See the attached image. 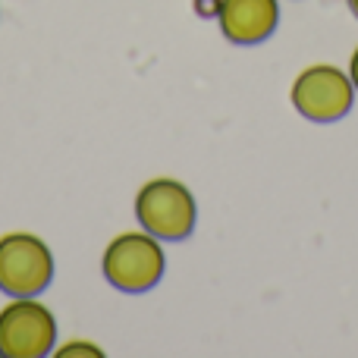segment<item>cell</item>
Wrapping results in <instances>:
<instances>
[{
	"mask_svg": "<svg viewBox=\"0 0 358 358\" xmlns=\"http://www.w3.org/2000/svg\"><path fill=\"white\" fill-rule=\"evenodd\" d=\"M167 271V255L161 239L151 233H120L107 242L101 255V273L117 292L126 296H142L155 289Z\"/></svg>",
	"mask_w": 358,
	"mask_h": 358,
	"instance_id": "6da1fadb",
	"label": "cell"
},
{
	"mask_svg": "<svg viewBox=\"0 0 358 358\" xmlns=\"http://www.w3.org/2000/svg\"><path fill=\"white\" fill-rule=\"evenodd\" d=\"M136 220L161 242H185L198 223L195 195L173 176L148 179L136 195Z\"/></svg>",
	"mask_w": 358,
	"mask_h": 358,
	"instance_id": "7a4b0ae2",
	"label": "cell"
},
{
	"mask_svg": "<svg viewBox=\"0 0 358 358\" xmlns=\"http://www.w3.org/2000/svg\"><path fill=\"white\" fill-rule=\"evenodd\" d=\"M54 252L35 233L0 236V292L10 299H35L54 283Z\"/></svg>",
	"mask_w": 358,
	"mask_h": 358,
	"instance_id": "3957f363",
	"label": "cell"
},
{
	"mask_svg": "<svg viewBox=\"0 0 358 358\" xmlns=\"http://www.w3.org/2000/svg\"><path fill=\"white\" fill-rule=\"evenodd\" d=\"M289 101L299 117L311 123H336L355 104V85L346 69L334 63H311L296 76Z\"/></svg>",
	"mask_w": 358,
	"mask_h": 358,
	"instance_id": "277c9868",
	"label": "cell"
},
{
	"mask_svg": "<svg viewBox=\"0 0 358 358\" xmlns=\"http://www.w3.org/2000/svg\"><path fill=\"white\" fill-rule=\"evenodd\" d=\"M57 321L54 311L35 299H13L0 308V355L44 358L54 352Z\"/></svg>",
	"mask_w": 358,
	"mask_h": 358,
	"instance_id": "5b68a950",
	"label": "cell"
},
{
	"mask_svg": "<svg viewBox=\"0 0 358 358\" xmlns=\"http://www.w3.org/2000/svg\"><path fill=\"white\" fill-rule=\"evenodd\" d=\"M217 25L229 44H264L280 25V0H220Z\"/></svg>",
	"mask_w": 358,
	"mask_h": 358,
	"instance_id": "8992f818",
	"label": "cell"
},
{
	"mask_svg": "<svg viewBox=\"0 0 358 358\" xmlns=\"http://www.w3.org/2000/svg\"><path fill=\"white\" fill-rule=\"evenodd\" d=\"M54 355L57 358H79V355H85V358H104V349H98L92 340H69V343H63V346H57Z\"/></svg>",
	"mask_w": 358,
	"mask_h": 358,
	"instance_id": "52a82bcc",
	"label": "cell"
},
{
	"mask_svg": "<svg viewBox=\"0 0 358 358\" xmlns=\"http://www.w3.org/2000/svg\"><path fill=\"white\" fill-rule=\"evenodd\" d=\"M192 3L201 19H217V13H220V0H192Z\"/></svg>",
	"mask_w": 358,
	"mask_h": 358,
	"instance_id": "ba28073f",
	"label": "cell"
},
{
	"mask_svg": "<svg viewBox=\"0 0 358 358\" xmlns=\"http://www.w3.org/2000/svg\"><path fill=\"white\" fill-rule=\"evenodd\" d=\"M349 79H352V85L358 92V48L352 50V57H349Z\"/></svg>",
	"mask_w": 358,
	"mask_h": 358,
	"instance_id": "9c48e42d",
	"label": "cell"
},
{
	"mask_svg": "<svg viewBox=\"0 0 358 358\" xmlns=\"http://www.w3.org/2000/svg\"><path fill=\"white\" fill-rule=\"evenodd\" d=\"M346 3H349V10H352V16L358 19V0H346Z\"/></svg>",
	"mask_w": 358,
	"mask_h": 358,
	"instance_id": "30bf717a",
	"label": "cell"
}]
</instances>
